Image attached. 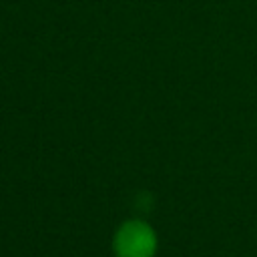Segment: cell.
<instances>
[{
    "mask_svg": "<svg viewBox=\"0 0 257 257\" xmlns=\"http://www.w3.org/2000/svg\"><path fill=\"white\" fill-rule=\"evenodd\" d=\"M118 257H151L155 251L153 231L143 223H126L114 241Z\"/></svg>",
    "mask_w": 257,
    "mask_h": 257,
    "instance_id": "1",
    "label": "cell"
}]
</instances>
